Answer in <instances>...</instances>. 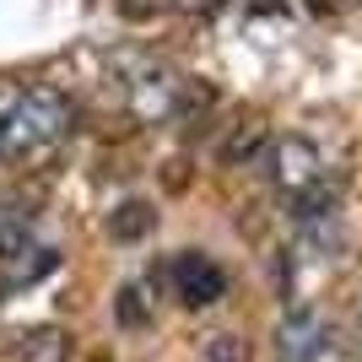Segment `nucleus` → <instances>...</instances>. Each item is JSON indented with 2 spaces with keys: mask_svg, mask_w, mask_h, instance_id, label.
I'll return each mask as SVG.
<instances>
[{
  "mask_svg": "<svg viewBox=\"0 0 362 362\" xmlns=\"http://www.w3.org/2000/svg\"><path fill=\"white\" fill-rule=\"evenodd\" d=\"M271 184L281 189V195H303L314 179H325V157H319L314 141H303V136H276L271 146Z\"/></svg>",
  "mask_w": 362,
  "mask_h": 362,
  "instance_id": "nucleus-2",
  "label": "nucleus"
},
{
  "mask_svg": "<svg viewBox=\"0 0 362 362\" xmlns=\"http://www.w3.org/2000/svg\"><path fill=\"white\" fill-rule=\"evenodd\" d=\"M271 146V124L265 119H255V114H243L238 124H227L222 130V141H216V163L222 168H249V163H259V151Z\"/></svg>",
  "mask_w": 362,
  "mask_h": 362,
  "instance_id": "nucleus-4",
  "label": "nucleus"
},
{
  "mask_svg": "<svg viewBox=\"0 0 362 362\" xmlns=\"http://www.w3.org/2000/svg\"><path fill=\"white\" fill-rule=\"evenodd\" d=\"M351 335H357V346H362V292H357V303H351Z\"/></svg>",
  "mask_w": 362,
  "mask_h": 362,
  "instance_id": "nucleus-10",
  "label": "nucleus"
},
{
  "mask_svg": "<svg viewBox=\"0 0 362 362\" xmlns=\"http://www.w3.org/2000/svg\"><path fill=\"white\" fill-rule=\"evenodd\" d=\"M103 233L114 243H146L157 233V211H151V200H119L114 211H108Z\"/></svg>",
  "mask_w": 362,
  "mask_h": 362,
  "instance_id": "nucleus-5",
  "label": "nucleus"
},
{
  "mask_svg": "<svg viewBox=\"0 0 362 362\" xmlns=\"http://www.w3.org/2000/svg\"><path fill=\"white\" fill-rule=\"evenodd\" d=\"M168 281H173V292H179L184 308H211V303L227 298V271L211 255H200V249H189V255L173 259V265H168Z\"/></svg>",
  "mask_w": 362,
  "mask_h": 362,
  "instance_id": "nucleus-3",
  "label": "nucleus"
},
{
  "mask_svg": "<svg viewBox=\"0 0 362 362\" xmlns=\"http://www.w3.org/2000/svg\"><path fill=\"white\" fill-rule=\"evenodd\" d=\"M16 357L22 362H71V330L65 325H38L16 341Z\"/></svg>",
  "mask_w": 362,
  "mask_h": 362,
  "instance_id": "nucleus-6",
  "label": "nucleus"
},
{
  "mask_svg": "<svg viewBox=\"0 0 362 362\" xmlns=\"http://www.w3.org/2000/svg\"><path fill=\"white\" fill-rule=\"evenodd\" d=\"M114 319H119L124 330H146L151 319H157V308H151V298H146V281H124V287L114 292Z\"/></svg>",
  "mask_w": 362,
  "mask_h": 362,
  "instance_id": "nucleus-7",
  "label": "nucleus"
},
{
  "mask_svg": "<svg viewBox=\"0 0 362 362\" xmlns=\"http://www.w3.org/2000/svg\"><path fill=\"white\" fill-rule=\"evenodd\" d=\"M206 362H249V341H243L238 330L211 335V341H206Z\"/></svg>",
  "mask_w": 362,
  "mask_h": 362,
  "instance_id": "nucleus-9",
  "label": "nucleus"
},
{
  "mask_svg": "<svg viewBox=\"0 0 362 362\" xmlns=\"http://www.w3.org/2000/svg\"><path fill=\"white\" fill-rule=\"evenodd\" d=\"M76 108L60 87H0V157L6 163H44L71 136Z\"/></svg>",
  "mask_w": 362,
  "mask_h": 362,
  "instance_id": "nucleus-1",
  "label": "nucleus"
},
{
  "mask_svg": "<svg viewBox=\"0 0 362 362\" xmlns=\"http://www.w3.org/2000/svg\"><path fill=\"white\" fill-rule=\"evenodd\" d=\"M28 249H33V227L16 211H0V265H11V259L28 255Z\"/></svg>",
  "mask_w": 362,
  "mask_h": 362,
  "instance_id": "nucleus-8",
  "label": "nucleus"
}]
</instances>
